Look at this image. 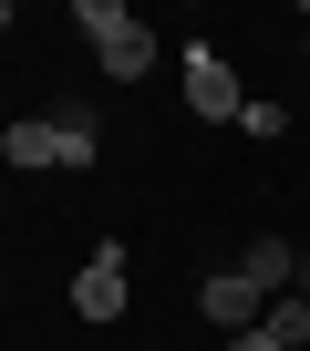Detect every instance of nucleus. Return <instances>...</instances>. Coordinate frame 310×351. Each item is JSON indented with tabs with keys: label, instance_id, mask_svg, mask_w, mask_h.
I'll return each mask as SVG.
<instances>
[{
	"label": "nucleus",
	"instance_id": "f257e3e1",
	"mask_svg": "<svg viewBox=\"0 0 310 351\" xmlns=\"http://www.w3.org/2000/svg\"><path fill=\"white\" fill-rule=\"evenodd\" d=\"M93 155H104V134H93L83 104H62V114H21L11 134H0V165H62V176H83Z\"/></svg>",
	"mask_w": 310,
	"mask_h": 351
},
{
	"label": "nucleus",
	"instance_id": "f03ea898",
	"mask_svg": "<svg viewBox=\"0 0 310 351\" xmlns=\"http://www.w3.org/2000/svg\"><path fill=\"white\" fill-rule=\"evenodd\" d=\"M73 21L93 32V62H104L114 83H145V73H155V32H145L134 11H114V0H73Z\"/></svg>",
	"mask_w": 310,
	"mask_h": 351
},
{
	"label": "nucleus",
	"instance_id": "7ed1b4c3",
	"mask_svg": "<svg viewBox=\"0 0 310 351\" xmlns=\"http://www.w3.org/2000/svg\"><path fill=\"white\" fill-rule=\"evenodd\" d=\"M187 104H197L207 124H238V114H248V93H238V73H228V62H217L207 42L187 52Z\"/></svg>",
	"mask_w": 310,
	"mask_h": 351
},
{
	"label": "nucleus",
	"instance_id": "20e7f679",
	"mask_svg": "<svg viewBox=\"0 0 310 351\" xmlns=\"http://www.w3.org/2000/svg\"><path fill=\"white\" fill-rule=\"evenodd\" d=\"M207 320L238 341V330H259V320H269V289H259L248 269H217V279H207Z\"/></svg>",
	"mask_w": 310,
	"mask_h": 351
},
{
	"label": "nucleus",
	"instance_id": "39448f33",
	"mask_svg": "<svg viewBox=\"0 0 310 351\" xmlns=\"http://www.w3.org/2000/svg\"><path fill=\"white\" fill-rule=\"evenodd\" d=\"M73 310H83V320H124V248H93V258H83Z\"/></svg>",
	"mask_w": 310,
	"mask_h": 351
},
{
	"label": "nucleus",
	"instance_id": "423d86ee",
	"mask_svg": "<svg viewBox=\"0 0 310 351\" xmlns=\"http://www.w3.org/2000/svg\"><path fill=\"white\" fill-rule=\"evenodd\" d=\"M269 300H289V279H300V258H289V238H248V258H238Z\"/></svg>",
	"mask_w": 310,
	"mask_h": 351
},
{
	"label": "nucleus",
	"instance_id": "0eeeda50",
	"mask_svg": "<svg viewBox=\"0 0 310 351\" xmlns=\"http://www.w3.org/2000/svg\"><path fill=\"white\" fill-rule=\"evenodd\" d=\"M259 330H269L279 351H310V300H300V289H289V300H269V320H259Z\"/></svg>",
	"mask_w": 310,
	"mask_h": 351
},
{
	"label": "nucleus",
	"instance_id": "6e6552de",
	"mask_svg": "<svg viewBox=\"0 0 310 351\" xmlns=\"http://www.w3.org/2000/svg\"><path fill=\"white\" fill-rule=\"evenodd\" d=\"M228 351H279V341H269V330H238V341H228Z\"/></svg>",
	"mask_w": 310,
	"mask_h": 351
},
{
	"label": "nucleus",
	"instance_id": "1a4fd4ad",
	"mask_svg": "<svg viewBox=\"0 0 310 351\" xmlns=\"http://www.w3.org/2000/svg\"><path fill=\"white\" fill-rule=\"evenodd\" d=\"M300 42H310V11H300Z\"/></svg>",
	"mask_w": 310,
	"mask_h": 351
}]
</instances>
